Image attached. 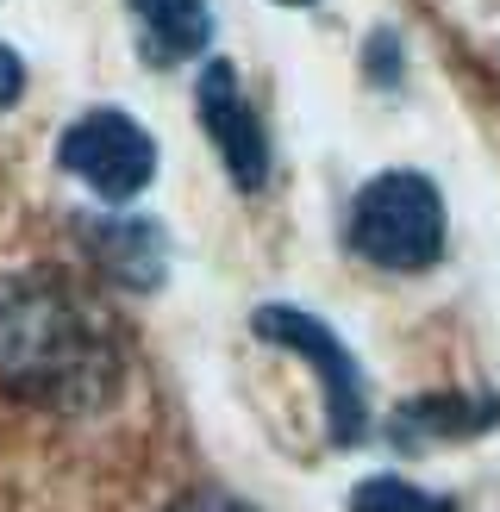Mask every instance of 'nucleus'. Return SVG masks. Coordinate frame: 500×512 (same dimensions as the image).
<instances>
[{
	"mask_svg": "<svg viewBox=\"0 0 500 512\" xmlns=\"http://www.w3.org/2000/svg\"><path fill=\"white\" fill-rule=\"evenodd\" d=\"M119 325L69 275L25 269L0 281V381L50 413H94L119 394Z\"/></svg>",
	"mask_w": 500,
	"mask_h": 512,
	"instance_id": "f257e3e1",
	"label": "nucleus"
},
{
	"mask_svg": "<svg viewBox=\"0 0 500 512\" xmlns=\"http://www.w3.org/2000/svg\"><path fill=\"white\" fill-rule=\"evenodd\" d=\"M350 250L375 269H432L444 256V200L413 169H388L357 188L344 219Z\"/></svg>",
	"mask_w": 500,
	"mask_h": 512,
	"instance_id": "f03ea898",
	"label": "nucleus"
},
{
	"mask_svg": "<svg viewBox=\"0 0 500 512\" xmlns=\"http://www.w3.org/2000/svg\"><path fill=\"white\" fill-rule=\"evenodd\" d=\"M257 338L307 356V363L319 369V381H325V425H332V444L338 450L363 444V431H369V388H363V369L350 363V350L338 344V331L319 325L313 313H300V306L269 300L257 313Z\"/></svg>",
	"mask_w": 500,
	"mask_h": 512,
	"instance_id": "7ed1b4c3",
	"label": "nucleus"
},
{
	"mask_svg": "<svg viewBox=\"0 0 500 512\" xmlns=\"http://www.w3.org/2000/svg\"><path fill=\"white\" fill-rule=\"evenodd\" d=\"M57 157L75 182L100 200H132V194L150 188V175H157V144H150V132L138 119L113 113V107L75 119L57 144Z\"/></svg>",
	"mask_w": 500,
	"mask_h": 512,
	"instance_id": "20e7f679",
	"label": "nucleus"
},
{
	"mask_svg": "<svg viewBox=\"0 0 500 512\" xmlns=\"http://www.w3.org/2000/svg\"><path fill=\"white\" fill-rule=\"evenodd\" d=\"M194 100H200V125H207L225 175H232L244 194H257L269 182V138H263V125H257V113H250L244 88H238V69L232 63H207Z\"/></svg>",
	"mask_w": 500,
	"mask_h": 512,
	"instance_id": "39448f33",
	"label": "nucleus"
},
{
	"mask_svg": "<svg viewBox=\"0 0 500 512\" xmlns=\"http://www.w3.org/2000/svg\"><path fill=\"white\" fill-rule=\"evenodd\" d=\"M138 25V44H144V63H188L207 50L213 38V19H207V0H125Z\"/></svg>",
	"mask_w": 500,
	"mask_h": 512,
	"instance_id": "423d86ee",
	"label": "nucleus"
},
{
	"mask_svg": "<svg viewBox=\"0 0 500 512\" xmlns=\"http://www.w3.org/2000/svg\"><path fill=\"white\" fill-rule=\"evenodd\" d=\"M88 238L100 250V263H107L119 281H132V288H157L163 281V232L144 219H107V225H88Z\"/></svg>",
	"mask_w": 500,
	"mask_h": 512,
	"instance_id": "0eeeda50",
	"label": "nucleus"
},
{
	"mask_svg": "<svg viewBox=\"0 0 500 512\" xmlns=\"http://www.w3.org/2000/svg\"><path fill=\"white\" fill-rule=\"evenodd\" d=\"M350 512H450V506L432 500L425 488H413V481H400V475H369L350 494Z\"/></svg>",
	"mask_w": 500,
	"mask_h": 512,
	"instance_id": "6e6552de",
	"label": "nucleus"
},
{
	"mask_svg": "<svg viewBox=\"0 0 500 512\" xmlns=\"http://www.w3.org/2000/svg\"><path fill=\"white\" fill-rule=\"evenodd\" d=\"M25 94V69H19V57L7 44H0V107H13V100Z\"/></svg>",
	"mask_w": 500,
	"mask_h": 512,
	"instance_id": "1a4fd4ad",
	"label": "nucleus"
},
{
	"mask_svg": "<svg viewBox=\"0 0 500 512\" xmlns=\"http://www.w3.org/2000/svg\"><path fill=\"white\" fill-rule=\"evenodd\" d=\"M169 512H250L238 500H225V494H188V500H175Z\"/></svg>",
	"mask_w": 500,
	"mask_h": 512,
	"instance_id": "9d476101",
	"label": "nucleus"
},
{
	"mask_svg": "<svg viewBox=\"0 0 500 512\" xmlns=\"http://www.w3.org/2000/svg\"><path fill=\"white\" fill-rule=\"evenodd\" d=\"M288 7H307V0H288Z\"/></svg>",
	"mask_w": 500,
	"mask_h": 512,
	"instance_id": "9b49d317",
	"label": "nucleus"
}]
</instances>
